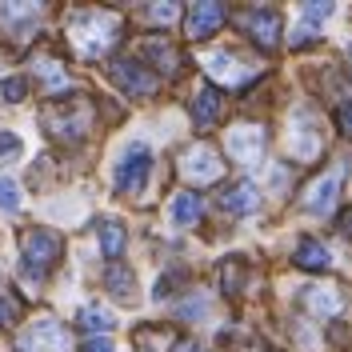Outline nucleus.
<instances>
[{"label": "nucleus", "instance_id": "1", "mask_svg": "<svg viewBox=\"0 0 352 352\" xmlns=\"http://www.w3.org/2000/svg\"><path fill=\"white\" fill-rule=\"evenodd\" d=\"M124 36V21L112 8H76L68 12V44L80 60H104Z\"/></svg>", "mask_w": 352, "mask_h": 352}, {"label": "nucleus", "instance_id": "2", "mask_svg": "<svg viewBox=\"0 0 352 352\" xmlns=\"http://www.w3.org/2000/svg\"><path fill=\"white\" fill-rule=\"evenodd\" d=\"M44 129L52 140H65V144H76V140H85L88 129H92V104L80 100V96H72V100H48L41 112Z\"/></svg>", "mask_w": 352, "mask_h": 352}, {"label": "nucleus", "instance_id": "3", "mask_svg": "<svg viewBox=\"0 0 352 352\" xmlns=\"http://www.w3.org/2000/svg\"><path fill=\"white\" fill-rule=\"evenodd\" d=\"M60 252H65V244H60V236H56L52 228H28L21 236L24 272H28L32 280L48 276V272L56 268V261H60Z\"/></svg>", "mask_w": 352, "mask_h": 352}, {"label": "nucleus", "instance_id": "4", "mask_svg": "<svg viewBox=\"0 0 352 352\" xmlns=\"http://www.w3.org/2000/svg\"><path fill=\"white\" fill-rule=\"evenodd\" d=\"M148 173H153V153H148V144H129L124 156L116 160V192L136 197V192L148 184Z\"/></svg>", "mask_w": 352, "mask_h": 352}, {"label": "nucleus", "instance_id": "5", "mask_svg": "<svg viewBox=\"0 0 352 352\" xmlns=\"http://www.w3.org/2000/svg\"><path fill=\"white\" fill-rule=\"evenodd\" d=\"M65 349H68V332L56 316H36L16 336V352H65Z\"/></svg>", "mask_w": 352, "mask_h": 352}, {"label": "nucleus", "instance_id": "6", "mask_svg": "<svg viewBox=\"0 0 352 352\" xmlns=\"http://www.w3.org/2000/svg\"><path fill=\"white\" fill-rule=\"evenodd\" d=\"M109 76H112V85L120 88V92H129V96H153L156 92V72H148V65H140L132 56L112 60Z\"/></svg>", "mask_w": 352, "mask_h": 352}, {"label": "nucleus", "instance_id": "7", "mask_svg": "<svg viewBox=\"0 0 352 352\" xmlns=\"http://www.w3.org/2000/svg\"><path fill=\"white\" fill-rule=\"evenodd\" d=\"M32 76L41 80V92L48 100H65V92H72V72L52 52H36L32 56Z\"/></svg>", "mask_w": 352, "mask_h": 352}, {"label": "nucleus", "instance_id": "8", "mask_svg": "<svg viewBox=\"0 0 352 352\" xmlns=\"http://www.w3.org/2000/svg\"><path fill=\"white\" fill-rule=\"evenodd\" d=\"M180 173H184V180H192V184H212V180L224 176V164H220L217 148L197 144V148H188V153L180 156Z\"/></svg>", "mask_w": 352, "mask_h": 352}, {"label": "nucleus", "instance_id": "9", "mask_svg": "<svg viewBox=\"0 0 352 352\" xmlns=\"http://www.w3.org/2000/svg\"><path fill=\"white\" fill-rule=\"evenodd\" d=\"M224 148L236 164H256L264 156V129L261 124H236L224 136Z\"/></svg>", "mask_w": 352, "mask_h": 352}, {"label": "nucleus", "instance_id": "10", "mask_svg": "<svg viewBox=\"0 0 352 352\" xmlns=\"http://www.w3.org/2000/svg\"><path fill=\"white\" fill-rule=\"evenodd\" d=\"M236 24H241L261 48H276V44H280V12H276V8H248V12L236 16Z\"/></svg>", "mask_w": 352, "mask_h": 352}, {"label": "nucleus", "instance_id": "11", "mask_svg": "<svg viewBox=\"0 0 352 352\" xmlns=\"http://www.w3.org/2000/svg\"><path fill=\"white\" fill-rule=\"evenodd\" d=\"M220 24H224V8H220L217 0H197V4L184 12V32H188V41L212 36Z\"/></svg>", "mask_w": 352, "mask_h": 352}, {"label": "nucleus", "instance_id": "12", "mask_svg": "<svg viewBox=\"0 0 352 352\" xmlns=\"http://www.w3.org/2000/svg\"><path fill=\"white\" fill-rule=\"evenodd\" d=\"M340 168H332V173H324L320 180H312L305 192V208L308 212H329L332 204H336V197H340Z\"/></svg>", "mask_w": 352, "mask_h": 352}, {"label": "nucleus", "instance_id": "13", "mask_svg": "<svg viewBox=\"0 0 352 352\" xmlns=\"http://www.w3.org/2000/svg\"><path fill=\"white\" fill-rule=\"evenodd\" d=\"M140 56L144 60H153L160 72H168V76H176L180 72V65H184V56H180V48L176 44H168L164 36H148V41H140Z\"/></svg>", "mask_w": 352, "mask_h": 352}, {"label": "nucleus", "instance_id": "14", "mask_svg": "<svg viewBox=\"0 0 352 352\" xmlns=\"http://www.w3.org/2000/svg\"><path fill=\"white\" fill-rule=\"evenodd\" d=\"M204 68H208V76L212 80H220V85H244L252 72L248 68H241V56H232V52H208V60H204Z\"/></svg>", "mask_w": 352, "mask_h": 352}, {"label": "nucleus", "instance_id": "15", "mask_svg": "<svg viewBox=\"0 0 352 352\" xmlns=\"http://www.w3.org/2000/svg\"><path fill=\"white\" fill-rule=\"evenodd\" d=\"M256 204H261V192H256V184H248V180H236V184H228V188L220 192V208L232 212V217L256 212Z\"/></svg>", "mask_w": 352, "mask_h": 352}, {"label": "nucleus", "instance_id": "16", "mask_svg": "<svg viewBox=\"0 0 352 352\" xmlns=\"http://www.w3.org/2000/svg\"><path fill=\"white\" fill-rule=\"evenodd\" d=\"M192 120H197V129H212L220 116H224V96H220L217 88H200L197 96H192Z\"/></svg>", "mask_w": 352, "mask_h": 352}, {"label": "nucleus", "instance_id": "17", "mask_svg": "<svg viewBox=\"0 0 352 352\" xmlns=\"http://www.w3.org/2000/svg\"><path fill=\"white\" fill-rule=\"evenodd\" d=\"M300 296H305L308 312H312V316H324V320H329V316H336V312L344 308L340 292H336V288H329V285H308Z\"/></svg>", "mask_w": 352, "mask_h": 352}, {"label": "nucleus", "instance_id": "18", "mask_svg": "<svg viewBox=\"0 0 352 352\" xmlns=\"http://www.w3.org/2000/svg\"><path fill=\"white\" fill-rule=\"evenodd\" d=\"M104 288H109L116 300H124V305H132V288H136V272L132 268H124L120 261H112L109 268H104Z\"/></svg>", "mask_w": 352, "mask_h": 352}, {"label": "nucleus", "instance_id": "19", "mask_svg": "<svg viewBox=\"0 0 352 352\" xmlns=\"http://www.w3.org/2000/svg\"><path fill=\"white\" fill-rule=\"evenodd\" d=\"M96 241H100V252H104L109 264H112L124 252V241H129V236H124V224H120V220H100V224H96Z\"/></svg>", "mask_w": 352, "mask_h": 352}, {"label": "nucleus", "instance_id": "20", "mask_svg": "<svg viewBox=\"0 0 352 352\" xmlns=\"http://www.w3.org/2000/svg\"><path fill=\"white\" fill-rule=\"evenodd\" d=\"M296 264L300 268H308V272H324L332 264V256H329V248L320 241H312V236H305V241L296 244Z\"/></svg>", "mask_w": 352, "mask_h": 352}, {"label": "nucleus", "instance_id": "21", "mask_svg": "<svg viewBox=\"0 0 352 352\" xmlns=\"http://www.w3.org/2000/svg\"><path fill=\"white\" fill-rule=\"evenodd\" d=\"M36 16H41V8H36V4H0V21L8 24L16 36H24V28L36 21Z\"/></svg>", "mask_w": 352, "mask_h": 352}, {"label": "nucleus", "instance_id": "22", "mask_svg": "<svg viewBox=\"0 0 352 352\" xmlns=\"http://www.w3.org/2000/svg\"><path fill=\"white\" fill-rule=\"evenodd\" d=\"M168 212H173V224L188 228V224H197V220H200V197H197V192H180V197H173Z\"/></svg>", "mask_w": 352, "mask_h": 352}, {"label": "nucleus", "instance_id": "23", "mask_svg": "<svg viewBox=\"0 0 352 352\" xmlns=\"http://www.w3.org/2000/svg\"><path fill=\"white\" fill-rule=\"evenodd\" d=\"M292 153H296V160H316V153H320V136H316V129L312 124H292Z\"/></svg>", "mask_w": 352, "mask_h": 352}, {"label": "nucleus", "instance_id": "24", "mask_svg": "<svg viewBox=\"0 0 352 352\" xmlns=\"http://www.w3.org/2000/svg\"><path fill=\"white\" fill-rule=\"evenodd\" d=\"M76 329L92 332V336H104V332L112 329V316L100 305H85V308H80V316H76Z\"/></svg>", "mask_w": 352, "mask_h": 352}, {"label": "nucleus", "instance_id": "25", "mask_svg": "<svg viewBox=\"0 0 352 352\" xmlns=\"http://www.w3.org/2000/svg\"><path fill=\"white\" fill-rule=\"evenodd\" d=\"M241 285H244V264L241 261H224L220 264V288L232 296V292H241Z\"/></svg>", "mask_w": 352, "mask_h": 352}, {"label": "nucleus", "instance_id": "26", "mask_svg": "<svg viewBox=\"0 0 352 352\" xmlns=\"http://www.w3.org/2000/svg\"><path fill=\"white\" fill-rule=\"evenodd\" d=\"M16 208H21V188H16V180L0 176V212H16Z\"/></svg>", "mask_w": 352, "mask_h": 352}, {"label": "nucleus", "instance_id": "27", "mask_svg": "<svg viewBox=\"0 0 352 352\" xmlns=\"http://www.w3.org/2000/svg\"><path fill=\"white\" fill-rule=\"evenodd\" d=\"M144 16L153 24H173V21H180V4H153V8H144Z\"/></svg>", "mask_w": 352, "mask_h": 352}, {"label": "nucleus", "instance_id": "28", "mask_svg": "<svg viewBox=\"0 0 352 352\" xmlns=\"http://www.w3.org/2000/svg\"><path fill=\"white\" fill-rule=\"evenodd\" d=\"M0 92H4V100H8V104H21L24 92H28V85H24L21 76H4V80H0Z\"/></svg>", "mask_w": 352, "mask_h": 352}, {"label": "nucleus", "instance_id": "29", "mask_svg": "<svg viewBox=\"0 0 352 352\" xmlns=\"http://www.w3.org/2000/svg\"><path fill=\"white\" fill-rule=\"evenodd\" d=\"M24 153V140L16 132H0V160H16Z\"/></svg>", "mask_w": 352, "mask_h": 352}, {"label": "nucleus", "instance_id": "30", "mask_svg": "<svg viewBox=\"0 0 352 352\" xmlns=\"http://www.w3.org/2000/svg\"><path fill=\"white\" fill-rule=\"evenodd\" d=\"M324 16H332V0H316V4H305V21H324Z\"/></svg>", "mask_w": 352, "mask_h": 352}, {"label": "nucleus", "instance_id": "31", "mask_svg": "<svg viewBox=\"0 0 352 352\" xmlns=\"http://www.w3.org/2000/svg\"><path fill=\"white\" fill-rule=\"evenodd\" d=\"M336 129H340V132H344V136L352 140V100H349V104H340V109H336Z\"/></svg>", "mask_w": 352, "mask_h": 352}, {"label": "nucleus", "instance_id": "32", "mask_svg": "<svg viewBox=\"0 0 352 352\" xmlns=\"http://www.w3.org/2000/svg\"><path fill=\"white\" fill-rule=\"evenodd\" d=\"M12 312H16V305H12V300H4V296H0V329H4V324H8V320H12Z\"/></svg>", "mask_w": 352, "mask_h": 352}, {"label": "nucleus", "instance_id": "33", "mask_svg": "<svg viewBox=\"0 0 352 352\" xmlns=\"http://www.w3.org/2000/svg\"><path fill=\"white\" fill-rule=\"evenodd\" d=\"M85 352H112V344L104 340V336H92V340L85 344Z\"/></svg>", "mask_w": 352, "mask_h": 352}, {"label": "nucleus", "instance_id": "34", "mask_svg": "<svg viewBox=\"0 0 352 352\" xmlns=\"http://www.w3.org/2000/svg\"><path fill=\"white\" fill-rule=\"evenodd\" d=\"M340 232H344V236L352 241V208L344 212V217H340Z\"/></svg>", "mask_w": 352, "mask_h": 352}, {"label": "nucleus", "instance_id": "35", "mask_svg": "<svg viewBox=\"0 0 352 352\" xmlns=\"http://www.w3.org/2000/svg\"><path fill=\"white\" fill-rule=\"evenodd\" d=\"M349 60H352V48H349Z\"/></svg>", "mask_w": 352, "mask_h": 352}]
</instances>
